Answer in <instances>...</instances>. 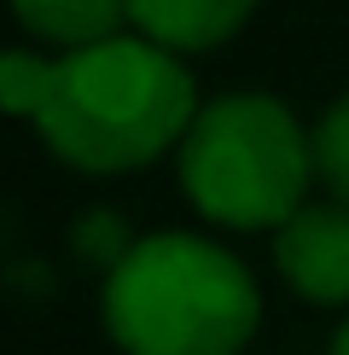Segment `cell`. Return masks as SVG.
Segmentation results:
<instances>
[{
    "instance_id": "7",
    "label": "cell",
    "mask_w": 349,
    "mask_h": 355,
    "mask_svg": "<svg viewBox=\"0 0 349 355\" xmlns=\"http://www.w3.org/2000/svg\"><path fill=\"white\" fill-rule=\"evenodd\" d=\"M309 135H314V175L326 181V192L338 204H349V94L332 99Z\"/></svg>"
},
{
    "instance_id": "5",
    "label": "cell",
    "mask_w": 349,
    "mask_h": 355,
    "mask_svg": "<svg viewBox=\"0 0 349 355\" xmlns=\"http://www.w3.org/2000/svg\"><path fill=\"white\" fill-rule=\"evenodd\" d=\"M256 0H128V24L169 53H210L251 24Z\"/></svg>"
},
{
    "instance_id": "4",
    "label": "cell",
    "mask_w": 349,
    "mask_h": 355,
    "mask_svg": "<svg viewBox=\"0 0 349 355\" xmlns=\"http://www.w3.org/2000/svg\"><path fill=\"white\" fill-rule=\"evenodd\" d=\"M274 262L285 286L320 309H349V204H303L274 227Z\"/></svg>"
},
{
    "instance_id": "3",
    "label": "cell",
    "mask_w": 349,
    "mask_h": 355,
    "mask_svg": "<svg viewBox=\"0 0 349 355\" xmlns=\"http://www.w3.org/2000/svg\"><path fill=\"white\" fill-rule=\"evenodd\" d=\"M181 152V187L215 227H280L309 204L314 135L274 94H222L198 105Z\"/></svg>"
},
{
    "instance_id": "2",
    "label": "cell",
    "mask_w": 349,
    "mask_h": 355,
    "mask_svg": "<svg viewBox=\"0 0 349 355\" xmlns=\"http://www.w3.org/2000/svg\"><path fill=\"white\" fill-rule=\"evenodd\" d=\"M99 309L123 355H239L262 327L256 274L204 233L134 239Z\"/></svg>"
},
{
    "instance_id": "1",
    "label": "cell",
    "mask_w": 349,
    "mask_h": 355,
    "mask_svg": "<svg viewBox=\"0 0 349 355\" xmlns=\"http://www.w3.org/2000/svg\"><path fill=\"white\" fill-rule=\"evenodd\" d=\"M0 111L29 116L53 157L82 175L145 169L186 140L198 116V82L181 53L134 35H111L70 53H0Z\"/></svg>"
},
{
    "instance_id": "8",
    "label": "cell",
    "mask_w": 349,
    "mask_h": 355,
    "mask_svg": "<svg viewBox=\"0 0 349 355\" xmlns=\"http://www.w3.org/2000/svg\"><path fill=\"white\" fill-rule=\"evenodd\" d=\"M332 355H349V320L338 327V338H332Z\"/></svg>"
},
{
    "instance_id": "6",
    "label": "cell",
    "mask_w": 349,
    "mask_h": 355,
    "mask_svg": "<svg viewBox=\"0 0 349 355\" xmlns=\"http://www.w3.org/2000/svg\"><path fill=\"white\" fill-rule=\"evenodd\" d=\"M12 18L29 35H41L47 47H93V41L123 35L128 24V0H12Z\"/></svg>"
}]
</instances>
